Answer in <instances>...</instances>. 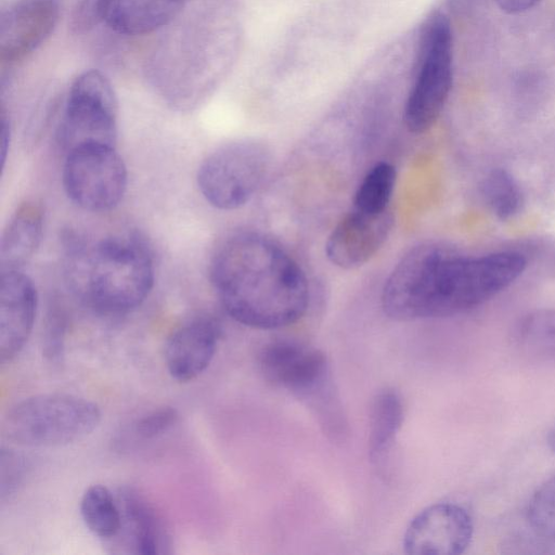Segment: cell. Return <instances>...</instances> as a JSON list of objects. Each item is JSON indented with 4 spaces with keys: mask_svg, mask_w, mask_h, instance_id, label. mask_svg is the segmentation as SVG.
I'll return each instance as SVG.
<instances>
[{
    "mask_svg": "<svg viewBox=\"0 0 555 555\" xmlns=\"http://www.w3.org/2000/svg\"><path fill=\"white\" fill-rule=\"evenodd\" d=\"M526 267V257L517 251L469 256L437 244L420 245L388 276L382 308L397 321L461 314L511 286Z\"/></svg>",
    "mask_w": 555,
    "mask_h": 555,
    "instance_id": "1",
    "label": "cell"
},
{
    "mask_svg": "<svg viewBox=\"0 0 555 555\" xmlns=\"http://www.w3.org/2000/svg\"><path fill=\"white\" fill-rule=\"evenodd\" d=\"M60 17L56 0H22L1 18V67L13 66L36 51L53 33Z\"/></svg>",
    "mask_w": 555,
    "mask_h": 555,
    "instance_id": "12",
    "label": "cell"
},
{
    "mask_svg": "<svg viewBox=\"0 0 555 555\" xmlns=\"http://www.w3.org/2000/svg\"><path fill=\"white\" fill-rule=\"evenodd\" d=\"M220 335L219 323L209 315L192 318L172 331L164 348L170 376L181 383L199 376L210 365Z\"/></svg>",
    "mask_w": 555,
    "mask_h": 555,
    "instance_id": "15",
    "label": "cell"
},
{
    "mask_svg": "<svg viewBox=\"0 0 555 555\" xmlns=\"http://www.w3.org/2000/svg\"><path fill=\"white\" fill-rule=\"evenodd\" d=\"M178 420L177 409L164 405L134 420L130 425V434L135 441L152 440L170 430Z\"/></svg>",
    "mask_w": 555,
    "mask_h": 555,
    "instance_id": "24",
    "label": "cell"
},
{
    "mask_svg": "<svg viewBox=\"0 0 555 555\" xmlns=\"http://www.w3.org/2000/svg\"><path fill=\"white\" fill-rule=\"evenodd\" d=\"M96 403L74 395L41 393L13 404L2 420L4 438L21 447L53 448L87 438L99 426Z\"/></svg>",
    "mask_w": 555,
    "mask_h": 555,
    "instance_id": "5",
    "label": "cell"
},
{
    "mask_svg": "<svg viewBox=\"0 0 555 555\" xmlns=\"http://www.w3.org/2000/svg\"><path fill=\"white\" fill-rule=\"evenodd\" d=\"M404 409L400 395L390 388L378 391L369 413L367 450L372 463L383 462L401 429Z\"/></svg>",
    "mask_w": 555,
    "mask_h": 555,
    "instance_id": "18",
    "label": "cell"
},
{
    "mask_svg": "<svg viewBox=\"0 0 555 555\" xmlns=\"http://www.w3.org/2000/svg\"><path fill=\"white\" fill-rule=\"evenodd\" d=\"M481 197L488 209L501 221L517 216L524 206L522 191L509 171L492 169L482 180Z\"/></svg>",
    "mask_w": 555,
    "mask_h": 555,
    "instance_id": "21",
    "label": "cell"
},
{
    "mask_svg": "<svg viewBox=\"0 0 555 555\" xmlns=\"http://www.w3.org/2000/svg\"><path fill=\"white\" fill-rule=\"evenodd\" d=\"M512 340L529 360L555 364V309H537L514 325Z\"/></svg>",
    "mask_w": 555,
    "mask_h": 555,
    "instance_id": "19",
    "label": "cell"
},
{
    "mask_svg": "<svg viewBox=\"0 0 555 555\" xmlns=\"http://www.w3.org/2000/svg\"><path fill=\"white\" fill-rule=\"evenodd\" d=\"M72 279L89 307L104 314L138 308L150 295L155 267L146 244L137 236H108L70 247Z\"/></svg>",
    "mask_w": 555,
    "mask_h": 555,
    "instance_id": "3",
    "label": "cell"
},
{
    "mask_svg": "<svg viewBox=\"0 0 555 555\" xmlns=\"http://www.w3.org/2000/svg\"><path fill=\"white\" fill-rule=\"evenodd\" d=\"M38 294L22 270L1 271L0 359L12 361L27 343L36 319Z\"/></svg>",
    "mask_w": 555,
    "mask_h": 555,
    "instance_id": "14",
    "label": "cell"
},
{
    "mask_svg": "<svg viewBox=\"0 0 555 555\" xmlns=\"http://www.w3.org/2000/svg\"><path fill=\"white\" fill-rule=\"evenodd\" d=\"M264 379L305 402L330 435L345 433V416L325 354L311 346L275 339L258 353Z\"/></svg>",
    "mask_w": 555,
    "mask_h": 555,
    "instance_id": "4",
    "label": "cell"
},
{
    "mask_svg": "<svg viewBox=\"0 0 555 555\" xmlns=\"http://www.w3.org/2000/svg\"><path fill=\"white\" fill-rule=\"evenodd\" d=\"M474 535L469 512L453 502H439L423 508L409 522L402 540L406 554L459 555Z\"/></svg>",
    "mask_w": 555,
    "mask_h": 555,
    "instance_id": "11",
    "label": "cell"
},
{
    "mask_svg": "<svg viewBox=\"0 0 555 555\" xmlns=\"http://www.w3.org/2000/svg\"><path fill=\"white\" fill-rule=\"evenodd\" d=\"M10 137H11V129H10V120L7 116V113L4 108H2L1 112V159L4 164L7 154L9 151V144H10Z\"/></svg>",
    "mask_w": 555,
    "mask_h": 555,
    "instance_id": "28",
    "label": "cell"
},
{
    "mask_svg": "<svg viewBox=\"0 0 555 555\" xmlns=\"http://www.w3.org/2000/svg\"><path fill=\"white\" fill-rule=\"evenodd\" d=\"M189 0H80L72 26L86 31L95 25L126 36L153 33L179 15Z\"/></svg>",
    "mask_w": 555,
    "mask_h": 555,
    "instance_id": "10",
    "label": "cell"
},
{
    "mask_svg": "<svg viewBox=\"0 0 555 555\" xmlns=\"http://www.w3.org/2000/svg\"><path fill=\"white\" fill-rule=\"evenodd\" d=\"M116 496L121 512V527L115 540H121L126 552L140 555L170 553L168 529L154 505L131 487L119 489Z\"/></svg>",
    "mask_w": 555,
    "mask_h": 555,
    "instance_id": "16",
    "label": "cell"
},
{
    "mask_svg": "<svg viewBox=\"0 0 555 555\" xmlns=\"http://www.w3.org/2000/svg\"><path fill=\"white\" fill-rule=\"evenodd\" d=\"M526 520L537 537L555 544V476L543 481L531 494Z\"/></svg>",
    "mask_w": 555,
    "mask_h": 555,
    "instance_id": "23",
    "label": "cell"
},
{
    "mask_svg": "<svg viewBox=\"0 0 555 555\" xmlns=\"http://www.w3.org/2000/svg\"><path fill=\"white\" fill-rule=\"evenodd\" d=\"M80 515L89 531L101 540L112 542L121 527L117 496L103 485L87 488L80 500Z\"/></svg>",
    "mask_w": 555,
    "mask_h": 555,
    "instance_id": "20",
    "label": "cell"
},
{
    "mask_svg": "<svg viewBox=\"0 0 555 555\" xmlns=\"http://www.w3.org/2000/svg\"><path fill=\"white\" fill-rule=\"evenodd\" d=\"M210 280L227 313L253 328L291 325L309 306L301 267L279 243L258 232L227 238L212 258Z\"/></svg>",
    "mask_w": 555,
    "mask_h": 555,
    "instance_id": "2",
    "label": "cell"
},
{
    "mask_svg": "<svg viewBox=\"0 0 555 555\" xmlns=\"http://www.w3.org/2000/svg\"><path fill=\"white\" fill-rule=\"evenodd\" d=\"M118 105L108 79L99 70L80 74L70 85L57 127L66 152L88 143L115 145Z\"/></svg>",
    "mask_w": 555,
    "mask_h": 555,
    "instance_id": "8",
    "label": "cell"
},
{
    "mask_svg": "<svg viewBox=\"0 0 555 555\" xmlns=\"http://www.w3.org/2000/svg\"><path fill=\"white\" fill-rule=\"evenodd\" d=\"M27 472L28 461L22 453L11 448H1L0 495L2 502L17 491Z\"/></svg>",
    "mask_w": 555,
    "mask_h": 555,
    "instance_id": "25",
    "label": "cell"
},
{
    "mask_svg": "<svg viewBox=\"0 0 555 555\" xmlns=\"http://www.w3.org/2000/svg\"><path fill=\"white\" fill-rule=\"evenodd\" d=\"M542 0H495L498 7L507 14H519L535 7Z\"/></svg>",
    "mask_w": 555,
    "mask_h": 555,
    "instance_id": "27",
    "label": "cell"
},
{
    "mask_svg": "<svg viewBox=\"0 0 555 555\" xmlns=\"http://www.w3.org/2000/svg\"><path fill=\"white\" fill-rule=\"evenodd\" d=\"M62 180L74 204L102 212L115 208L122 199L128 172L115 145L88 143L65 153Z\"/></svg>",
    "mask_w": 555,
    "mask_h": 555,
    "instance_id": "9",
    "label": "cell"
},
{
    "mask_svg": "<svg viewBox=\"0 0 555 555\" xmlns=\"http://www.w3.org/2000/svg\"><path fill=\"white\" fill-rule=\"evenodd\" d=\"M65 324L57 314L48 319L43 336V356L52 363H60L64 353Z\"/></svg>",
    "mask_w": 555,
    "mask_h": 555,
    "instance_id": "26",
    "label": "cell"
},
{
    "mask_svg": "<svg viewBox=\"0 0 555 555\" xmlns=\"http://www.w3.org/2000/svg\"><path fill=\"white\" fill-rule=\"evenodd\" d=\"M453 81V35L442 13L424 23L417 44L415 77L409 92L403 119L409 131L423 133L439 118Z\"/></svg>",
    "mask_w": 555,
    "mask_h": 555,
    "instance_id": "6",
    "label": "cell"
},
{
    "mask_svg": "<svg viewBox=\"0 0 555 555\" xmlns=\"http://www.w3.org/2000/svg\"><path fill=\"white\" fill-rule=\"evenodd\" d=\"M547 441H548L550 448L555 453V423L548 431Z\"/></svg>",
    "mask_w": 555,
    "mask_h": 555,
    "instance_id": "29",
    "label": "cell"
},
{
    "mask_svg": "<svg viewBox=\"0 0 555 555\" xmlns=\"http://www.w3.org/2000/svg\"><path fill=\"white\" fill-rule=\"evenodd\" d=\"M270 151L261 141L242 139L224 144L201 164L197 186L209 205L221 210L244 206L262 184Z\"/></svg>",
    "mask_w": 555,
    "mask_h": 555,
    "instance_id": "7",
    "label": "cell"
},
{
    "mask_svg": "<svg viewBox=\"0 0 555 555\" xmlns=\"http://www.w3.org/2000/svg\"><path fill=\"white\" fill-rule=\"evenodd\" d=\"M396 177V169L389 163L380 162L373 166L356 192L353 208L367 214L388 210Z\"/></svg>",
    "mask_w": 555,
    "mask_h": 555,
    "instance_id": "22",
    "label": "cell"
},
{
    "mask_svg": "<svg viewBox=\"0 0 555 555\" xmlns=\"http://www.w3.org/2000/svg\"><path fill=\"white\" fill-rule=\"evenodd\" d=\"M393 224L392 214H367L352 209L330 234L325 253L341 269H354L367 262L384 245Z\"/></svg>",
    "mask_w": 555,
    "mask_h": 555,
    "instance_id": "13",
    "label": "cell"
},
{
    "mask_svg": "<svg viewBox=\"0 0 555 555\" xmlns=\"http://www.w3.org/2000/svg\"><path fill=\"white\" fill-rule=\"evenodd\" d=\"M43 221V209L34 201H26L16 208L1 238V271L21 270L31 259L42 238Z\"/></svg>",
    "mask_w": 555,
    "mask_h": 555,
    "instance_id": "17",
    "label": "cell"
}]
</instances>
